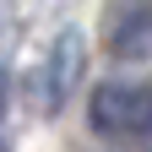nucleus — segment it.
<instances>
[{"instance_id": "nucleus-1", "label": "nucleus", "mask_w": 152, "mask_h": 152, "mask_svg": "<svg viewBox=\"0 0 152 152\" xmlns=\"http://www.w3.org/2000/svg\"><path fill=\"white\" fill-rule=\"evenodd\" d=\"M87 120L109 141H147L152 136V82H103L87 103Z\"/></svg>"}, {"instance_id": "nucleus-2", "label": "nucleus", "mask_w": 152, "mask_h": 152, "mask_svg": "<svg viewBox=\"0 0 152 152\" xmlns=\"http://www.w3.org/2000/svg\"><path fill=\"white\" fill-rule=\"evenodd\" d=\"M76 71H82V38L65 33L60 44L49 49V71H44V109L65 103V92H71V82H76Z\"/></svg>"}, {"instance_id": "nucleus-3", "label": "nucleus", "mask_w": 152, "mask_h": 152, "mask_svg": "<svg viewBox=\"0 0 152 152\" xmlns=\"http://www.w3.org/2000/svg\"><path fill=\"white\" fill-rule=\"evenodd\" d=\"M114 49H120V54H152V11H141V16H130V22H120Z\"/></svg>"}, {"instance_id": "nucleus-4", "label": "nucleus", "mask_w": 152, "mask_h": 152, "mask_svg": "<svg viewBox=\"0 0 152 152\" xmlns=\"http://www.w3.org/2000/svg\"><path fill=\"white\" fill-rule=\"evenodd\" d=\"M0 152H6V141H0Z\"/></svg>"}]
</instances>
